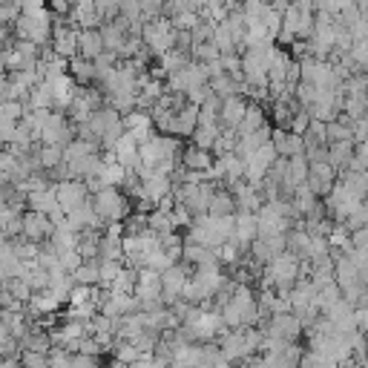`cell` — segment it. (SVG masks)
<instances>
[{
	"instance_id": "obj_39",
	"label": "cell",
	"mask_w": 368,
	"mask_h": 368,
	"mask_svg": "<svg viewBox=\"0 0 368 368\" xmlns=\"http://www.w3.org/2000/svg\"><path fill=\"white\" fill-rule=\"evenodd\" d=\"M202 21H205V18H202V12H196V9H184V12L173 15V26H176L178 32H193Z\"/></svg>"
},
{
	"instance_id": "obj_31",
	"label": "cell",
	"mask_w": 368,
	"mask_h": 368,
	"mask_svg": "<svg viewBox=\"0 0 368 368\" xmlns=\"http://www.w3.org/2000/svg\"><path fill=\"white\" fill-rule=\"evenodd\" d=\"M75 282L81 285H101V259H92V262H84L78 270H75Z\"/></svg>"
},
{
	"instance_id": "obj_50",
	"label": "cell",
	"mask_w": 368,
	"mask_h": 368,
	"mask_svg": "<svg viewBox=\"0 0 368 368\" xmlns=\"http://www.w3.org/2000/svg\"><path fill=\"white\" fill-rule=\"evenodd\" d=\"M184 96H188V101L190 104H196V107H202L210 96H213V86L210 84H202V86H193V89H188V92H184Z\"/></svg>"
},
{
	"instance_id": "obj_51",
	"label": "cell",
	"mask_w": 368,
	"mask_h": 368,
	"mask_svg": "<svg viewBox=\"0 0 368 368\" xmlns=\"http://www.w3.org/2000/svg\"><path fill=\"white\" fill-rule=\"evenodd\" d=\"M50 368H72V354L67 351V348H52V354H50Z\"/></svg>"
},
{
	"instance_id": "obj_32",
	"label": "cell",
	"mask_w": 368,
	"mask_h": 368,
	"mask_svg": "<svg viewBox=\"0 0 368 368\" xmlns=\"http://www.w3.org/2000/svg\"><path fill=\"white\" fill-rule=\"evenodd\" d=\"M213 43L222 50V55H227V52H239V43H236V38H234V32H230V26L222 21V23H216V32H213Z\"/></svg>"
},
{
	"instance_id": "obj_29",
	"label": "cell",
	"mask_w": 368,
	"mask_h": 368,
	"mask_svg": "<svg viewBox=\"0 0 368 368\" xmlns=\"http://www.w3.org/2000/svg\"><path fill=\"white\" fill-rule=\"evenodd\" d=\"M340 299H345V294H343V288H340L337 282H328V285H322V288L316 291V308H319L322 314H328Z\"/></svg>"
},
{
	"instance_id": "obj_21",
	"label": "cell",
	"mask_w": 368,
	"mask_h": 368,
	"mask_svg": "<svg viewBox=\"0 0 368 368\" xmlns=\"http://www.w3.org/2000/svg\"><path fill=\"white\" fill-rule=\"evenodd\" d=\"M26 104H29V110H55V89H52V84L40 81L38 86H32Z\"/></svg>"
},
{
	"instance_id": "obj_17",
	"label": "cell",
	"mask_w": 368,
	"mask_h": 368,
	"mask_svg": "<svg viewBox=\"0 0 368 368\" xmlns=\"http://www.w3.org/2000/svg\"><path fill=\"white\" fill-rule=\"evenodd\" d=\"M311 245H314V236L305 230L302 219H299V222H294V227L288 230V251L305 262V259L311 256Z\"/></svg>"
},
{
	"instance_id": "obj_35",
	"label": "cell",
	"mask_w": 368,
	"mask_h": 368,
	"mask_svg": "<svg viewBox=\"0 0 368 368\" xmlns=\"http://www.w3.org/2000/svg\"><path fill=\"white\" fill-rule=\"evenodd\" d=\"M150 230H156L159 236H167V234H176L178 224H176L173 213H164V210L156 207V210L150 213Z\"/></svg>"
},
{
	"instance_id": "obj_8",
	"label": "cell",
	"mask_w": 368,
	"mask_h": 368,
	"mask_svg": "<svg viewBox=\"0 0 368 368\" xmlns=\"http://www.w3.org/2000/svg\"><path fill=\"white\" fill-rule=\"evenodd\" d=\"M210 176H213L216 181H222L224 188H234V184L245 181V159H242L239 153L216 156V164H213Z\"/></svg>"
},
{
	"instance_id": "obj_14",
	"label": "cell",
	"mask_w": 368,
	"mask_h": 368,
	"mask_svg": "<svg viewBox=\"0 0 368 368\" xmlns=\"http://www.w3.org/2000/svg\"><path fill=\"white\" fill-rule=\"evenodd\" d=\"M230 190H234V196H236L239 210H251V213H259V210H262L265 196H262V190L256 188V184H251V181H239V184H234Z\"/></svg>"
},
{
	"instance_id": "obj_4",
	"label": "cell",
	"mask_w": 368,
	"mask_h": 368,
	"mask_svg": "<svg viewBox=\"0 0 368 368\" xmlns=\"http://www.w3.org/2000/svg\"><path fill=\"white\" fill-rule=\"evenodd\" d=\"M259 219V236L268 239V236H280V234H288L294 227V219H288L280 207V202H265L262 210L256 213Z\"/></svg>"
},
{
	"instance_id": "obj_37",
	"label": "cell",
	"mask_w": 368,
	"mask_h": 368,
	"mask_svg": "<svg viewBox=\"0 0 368 368\" xmlns=\"http://www.w3.org/2000/svg\"><path fill=\"white\" fill-rule=\"evenodd\" d=\"M110 354H113V360H121V362H127V365H132V362H138V360L144 357L142 351H138V345H135L132 340H118L115 348H113Z\"/></svg>"
},
{
	"instance_id": "obj_49",
	"label": "cell",
	"mask_w": 368,
	"mask_h": 368,
	"mask_svg": "<svg viewBox=\"0 0 368 368\" xmlns=\"http://www.w3.org/2000/svg\"><path fill=\"white\" fill-rule=\"evenodd\" d=\"M311 121H314L311 110H308V107H302V110L294 115V121H291V132H299V135H305V132L311 130Z\"/></svg>"
},
{
	"instance_id": "obj_34",
	"label": "cell",
	"mask_w": 368,
	"mask_h": 368,
	"mask_svg": "<svg viewBox=\"0 0 368 368\" xmlns=\"http://www.w3.org/2000/svg\"><path fill=\"white\" fill-rule=\"evenodd\" d=\"M343 115L348 121H362L368 118V96H345V110Z\"/></svg>"
},
{
	"instance_id": "obj_3",
	"label": "cell",
	"mask_w": 368,
	"mask_h": 368,
	"mask_svg": "<svg viewBox=\"0 0 368 368\" xmlns=\"http://www.w3.org/2000/svg\"><path fill=\"white\" fill-rule=\"evenodd\" d=\"M259 326H262L268 334L282 337V340H288V343H299V337L305 334V319H302L299 314H294V311H280V314L262 319Z\"/></svg>"
},
{
	"instance_id": "obj_44",
	"label": "cell",
	"mask_w": 368,
	"mask_h": 368,
	"mask_svg": "<svg viewBox=\"0 0 368 368\" xmlns=\"http://www.w3.org/2000/svg\"><path fill=\"white\" fill-rule=\"evenodd\" d=\"M23 345L18 337H12L9 331H0V357H21Z\"/></svg>"
},
{
	"instance_id": "obj_58",
	"label": "cell",
	"mask_w": 368,
	"mask_h": 368,
	"mask_svg": "<svg viewBox=\"0 0 368 368\" xmlns=\"http://www.w3.org/2000/svg\"><path fill=\"white\" fill-rule=\"evenodd\" d=\"M357 156H360L365 164H368V138H365V142H360V144H357Z\"/></svg>"
},
{
	"instance_id": "obj_18",
	"label": "cell",
	"mask_w": 368,
	"mask_h": 368,
	"mask_svg": "<svg viewBox=\"0 0 368 368\" xmlns=\"http://www.w3.org/2000/svg\"><path fill=\"white\" fill-rule=\"evenodd\" d=\"M181 262H188V265H193V268H205V265H216L219 262V256H216V251L213 248H207V245H199V242H184V253H181ZM222 265V262H219Z\"/></svg>"
},
{
	"instance_id": "obj_54",
	"label": "cell",
	"mask_w": 368,
	"mask_h": 368,
	"mask_svg": "<svg viewBox=\"0 0 368 368\" xmlns=\"http://www.w3.org/2000/svg\"><path fill=\"white\" fill-rule=\"evenodd\" d=\"M285 84H291V86H299V84H302V64H299V61H291L288 75H285Z\"/></svg>"
},
{
	"instance_id": "obj_9",
	"label": "cell",
	"mask_w": 368,
	"mask_h": 368,
	"mask_svg": "<svg viewBox=\"0 0 368 368\" xmlns=\"http://www.w3.org/2000/svg\"><path fill=\"white\" fill-rule=\"evenodd\" d=\"M55 222L50 219V213H40V210H26L23 213V239L32 242H50L55 236Z\"/></svg>"
},
{
	"instance_id": "obj_23",
	"label": "cell",
	"mask_w": 368,
	"mask_h": 368,
	"mask_svg": "<svg viewBox=\"0 0 368 368\" xmlns=\"http://www.w3.org/2000/svg\"><path fill=\"white\" fill-rule=\"evenodd\" d=\"M236 210H239V205H236V196L230 188H219L210 196V216H234Z\"/></svg>"
},
{
	"instance_id": "obj_19",
	"label": "cell",
	"mask_w": 368,
	"mask_h": 368,
	"mask_svg": "<svg viewBox=\"0 0 368 368\" xmlns=\"http://www.w3.org/2000/svg\"><path fill=\"white\" fill-rule=\"evenodd\" d=\"M69 75L78 81V86H96L98 84V67H96V61H89L84 55H78V58L69 61Z\"/></svg>"
},
{
	"instance_id": "obj_60",
	"label": "cell",
	"mask_w": 368,
	"mask_h": 368,
	"mask_svg": "<svg viewBox=\"0 0 368 368\" xmlns=\"http://www.w3.org/2000/svg\"><path fill=\"white\" fill-rule=\"evenodd\" d=\"M265 4H270V0H265Z\"/></svg>"
},
{
	"instance_id": "obj_11",
	"label": "cell",
	"mask_w": 368,
	"mask_h": 368,
	"mask_svg": "<svg viewBox=\"0 0 368 368\" xmlns=\"http://www.w3.org/2000/svg\"><path fill=\"white\" fill-rule=\"evenodd\" d=\"M248 113V98L245 96H234V98H224L222 101V113H219V124L224 130H239Z\"/></svg>"
},
{
	"instance_id": "obj_36",
	"label": "cell",
	"mask_w": 368,
	"mask_h": 368,
	"mask_svg": "<svg viewBox=\"0 0 368 368\" xmlns=\"http://www.w3.org/2000/svg\"><path fill=\"white\" fill-rule=\"evenodd\" d=\"M135 288H138V268H130V265H124V270H121V276L113 282V294H135Z\"/></svg>"
},
{
	"instance_id": "obj_46",
	"label": "cell",
	"mask_w": 368,
	"mask_h": 368,
	"mask_svg": "<svg viewBox=\"0 0 368 368\" xmlns=\"http://www.w3.org/2000/svg\"><path fill=\"white\" fill-rule=\"evenodd\" d=\"M4 288H9L21 302H26L29 305V299L35 297V291H32V285L26 282V280H9V282H4Z\"/></svg>"
},
{
	"instance_id": "obj_45",
	"label": "cell",
	"mask_w": 368,
	"mask_h": 368,
	"mask_svg": "<svg viewBox=\"0 0 368 368\" xmlns=\"http://www.w3.org/2000/svg\"><path fill=\"white\" fill-rule=\"evenodd\" d=\"M21 362H23V368H50V354L23 348V351H21Z\"/></svg>"
},
{
	"instance_id": "obj_27",
	"label": "cell",
	"mask_w": 368,
	"mask_h": 368,
	"mask_svg": "<svg viewBox=\"0 0 368 368\" xmlns=\"http://www.w3.org/2000/svg\"><path fill=\"white\" fill-rule=\"evenodd\" d=\"M26 207L29 210H40V213H55L61 205H58V196H55V188L50 190H38V193H29L26 196Z\"/></svg>"
},
{
	"instance_id": "obj_2",
	"label": "cell",
	"mask_w": 368,
	"mask_h": 368,
	"mask_svg": "<svg viewBox=\"0 0 368 368\" xmlns=\"http://www.w3.org/2000/svg\"><path fill=\"white\" fill-rule=\"evenodd\" d=\"M142 40L147 43V50H150L156 58H161L164 52H170V50H176V46H178V29L173 26V18L159 15L156 21H147V23H144Z\"/></svg>"
},
{
	"instance_id": "obj_6",
	"label": "cell",
	"mask_w": 368,
	"mask_h": 368,
	"mask_svg": "<svg viewBox=\"0 0 368 368\" xmlns=\"http://www.w3.org/2000/svg\"><path fill=\"white\" fill-rule=\"evenodd\" d=\"M219 348L222 354L230 360V362H245L253 357V348L248 345V337H245V328H224L219 334Z\"/></svg>"
},
{
	"instance_id": "obj_25",
	"label": "cell",
	"mask_w": 368,
	"mask_h": 368,
	"mask_svg": "<svg viewBox=\"0 0 368 368\" xmlns=\"http://www.w3.org/2000/svg\"><path fill=\"white\" fill-rule=\"evenodd\" d=\"M245 253H248V248L242 245V242H236V239H230V242H224L222 248H216V256H219V262H222V268H239L242 262H245Z\"/></svg>"
},
{
	"instance_id": "obj_26",
	"label": "cell",
	"mask_w": 368,
	"mask_h": 368,
	"mask_svg": "<svg viewBox=\"0 0 368 368\" xmlns=\"http://www.w3.org/2000/svg\"><path fill=\"white\" fill-rule=\"evenodd\" d=\"M222 132H224V127H222L219 121H213V124H199V130H196L193 138H190V144L205 147V150H216V142L222 138Z\"/></svg>"
},
{
	"instance_id": "obj_5",
	"label": "cell",
	"mask_w": 368,
	"mask_h": 368,
	"mask_svg": "<svg viewBox=\"0 0 368 368\" xmlns=\"http://www.w3.org/2000/svg\"><path fill=\"white\" fill-rule=\"evenodd\" d=\"M193 273H196V268L188 265V262H176V265H170V268L161 273L167 305H173V302H178V299L184 297V288H188V282L193 280Z\"/></svg>"
},
{
	"instance_id": "obj_48",
	"label": "cell",
	"mask_w": 368,
	"mask_h": 368,
	"mask_svg": "<svg viewBox=\"0 0 368 368\" xmlns=\"http://www.w3.org/2000/svg\"><path fill=\"white\" fill-rule=\"evenodd\" d=\"M262 368H291L288 357H285V348L282 351H268L262 354Z\"/></svg>"
},
{
	"instance_id": "obj_56",
	"label": "cell",
	"mask_w": 368,
	"mask_h": 368,
	"mask_svg": "<svg viewBox=\"0 0 368 368\" xmlns=\"http://www.w3.org/2000/svg\"><path fill=\"white\" fill-rule=\"evenodd\" d=\"M0 368H23V362H21V357H4L0 360Z\"/></svg>"
},
{
	"instance_id": "obj_13",
	"label": "cell",
	"mask_w": 368,
	"mask_h": 368,
	"mask_svg": "<svg viewBox=\"0 0 368 368\" xmlns=\"http://www.w3.org/2000/svg\"><path fill=\"white\" fill-rule=\"evenodd\" d=\"M181 164L188 170H193V173H210L213 164H216V153L205 150V147H196V144H188L181 150Z\"/></svg>"
},
{
	"instance_id": "obj_52",
	"label": "cell",
	"mask_w": 368,
	"mask_h": 368,
	"mask_svg": "<svg viewBox=\"0 0 368 368\" xmlns=\"http://www.w3.org/2000/svg\"><path fill=\"white\" fill-rule=\"evenodd\" d=\"M75 9V0H50V12L55 18H72Z\"/></svg>"
},
{
	"instance_id": "obj_33",
	"label": "cell",
	"mask_w": 368,
	"mask_h": 368,
	"mask_svg": "<svg viewBox=\"0 0 368 368\" xmlns=\"http://www.w3.org/2000/svg\"><path fill=\"white\" fill-rule=\"evenodd\" d=\"M29 113V104L26 101H4L0 104V121L4 124H21Z\"/></svg>"
},
{
	"instance_id": "obj_59",
	"label": "cell",
	"mask_w": 368,
	"mask_h": 368,
	"mask_svg": "<svg viewBox=\"0 0 368 368\" xmlns=\"http://www.w3.org/2000/svg\"><path fill=\"white\" fill-rule=\"evenodd\" d=\"M222 4H227L230 9H236V6H242V4H236V0H222Z\"/></svg>"
},
{
	"instance_id": "obj_20",
	"label": "cell",
	"mask_w": 368,
	"mask_h": 368,
	"mask_svg": "<svg viewBox=\"0 0 368 368\" xmlns=\"http://www.w3.org/2000/svg\"><path fill=\"white\" fill-rule=\"evenodd\" d=\"M302 110V104L294 98V101H270V124L273 127H282V130H291V121L294 115Z\"/></svg>"
},
{
	"instance_id": "obj_1",
	"label": "cell",
	"mask_w": 368,
	"mask_h": 368,
	"mask_svg": "<svg viewBox=\"0 0 368 368\" xmlns=\"http://www.w3.org/2000/svg\"><path fill=\"white\" fill-rule=\"evenodd\" d=\"M92 205H96L98 216L110 224V222H124L135 213V202L127 196L124 188H104L101 193L92 196Z\"/></svg>"
},
{
	"instance_id": "obj_47",
	"label": "cell",
	"mask_w": 368,
	"mask_h": 368,
	"mask_svg": "<svg viewBox=\"0 0 368 368\" xmlns=\"http://www.w3.org/2000/svg\"><path fill=\"white\" fill-rule=\"evenodd\" d=\"M316 89H319L316 84L302 81V84L297 86V101H299L302 107H308V110H311V107H314V101H316Z\"/></svg>"
},
{
	"instance_id": "obj_16",
	"label": "cell",
	"mask_w": 368,
	"mask_h": 368,
	"mask_svg": "<svg viewBox=\"0 0 368 368\" xmlns=\"http://www.w3.org/2000/svg\"><path fill=\"white\" fill-rule=\"evenodd\" d=\"M236 242H242L245 248H251L259 239V219L251 210H236Z\"/></svg>"
},
{
	"instance_id": "obj_57",
	"label": "cell",
	"mask_w": 368,
	"mask_h": 368,
	"mask_svg": "<svg viewBox=\"0 0 368 368\" xmlns=\"http://www.w3.org/2000/svg\"><path fill=\"white\" fill-rule=\"evenodd\" d=\"M357 322H360V328L368 334V308H357Z\"/></svg>"
},
{
	"instance_id": "obj_7",
	"label": "cell",
	"mask_w": 368,
	"mask_h": 368,
	"mask_svg": "<svg viewBox=\"0 0 368 368\" xmlns=\"http://www.w3.org/2000/svg\"><path fill=\"white\" fill-rule=\"evenodd\" d=\"M55 196H58V205L69 213L81 205H86L92 199L89 188H86V181L84 178H64V181H55Z\"/></svg>"
},
{
	"instance_id": "obj_43",
	"label": "cell",
	"mask_w": 368,
	"mask_h": 368,
	"mask_svg": "<svg viewBox=\"0 0 368 368\" xmlns=\"http://www.w3.org/2000/svg\"><path fill=\"white\" fill-rule=\"evenodd\" d=\"M345 224H348V230H360V227H368V199H362L351 213H348V219H345Z\"/></svg>"
},
{
	"instance_id": "obj_24",
	"label": "cell",
	"mask_w": 368,
	"mask_h": 368,
	"mask_svg": "<svg viewBox=\"0 0 368 368\" xmlns=\"http://www.w3.org/2000/svg\"><path fill=\"white\" fill-rule=\"evenodd\" d=\"M265 124H270V115H268L265 104H259V101H248V113H245V121H242L239 132H242V135H248V132L262 130Z\"/></svg>"
},
{
	"instance_id": "obj_22",
	"label": "cell",
	"mask_w": 368,
	"mask_h": 368,
	"mask_svg": "<svg viewBox=\"0 0 368 368\" xmlns=\"http://www.w3.org/2000/svg\"><path fill=\"white\" fill-rule=\"evenodd\" d=\"M354 156H357V144H354V142H331V144H328V161H331L340 173L351 167Z\"/></svg>"
},
{
	"instance_id": "obj_12",
	"label": "cell",
	"mask_w": 368,
	"mask_h": 368,
	"mask_svg": "<svg viewBox=\"0 0 368 368\" xmlns=\"http://www.w3.org/2000/svg\"><path fill=\"white\" fill-rule=\"evenodd\" d=\"M199 107L196 104H184L178 113H176V118H173V130H170V135H178V138H193V132L199 130Z\"/></svg>"
},
{
	"instance_id": "obj_38",
	"label": "cell",
	"mask_w": 368,
	"mask_h": 368,
	"mask_svg": "<svg viewBox=\"0 0 368 368\" xmlns=\"http://www.w3.org/2000/svg\"><path fill=\"white\" fill-rule=\"evenodd\" d=\"M190 55H193V61L213 64V61L222 58V50H219V46H216L213 40H207V43H193V46H190Z\"/></svg>"
},
{
	"instance_id": "obj_30",
	"label": "cell",
	"mask_w": 368,
	"mask_h": 368,
	"mask_svg": "<svg viewBox=\"0 0 368 368\" xmlns=\"http://www.w3.org/2000/svg\"><path fill=\"white\" fill-rule=\"evenodd\" d=\"M38 159H40V167L46 173H52L55 167L64 164V147L61 144H40L38 147Z\"/></svg>"
},
{
	"instance_id": "obj_41",
	"label": "cell",
	"mask_w": 368,
	"mask_h": 368,
	"mask_svg": "<svg viewBox=\"0 0 368 368\" xmlns=\"http://www.w3.org/2000/svg\"><path fill=\"white\" fill-rule=\"evenodd\" d=\"M124 270V262H110V259H101V288H113V282L121 276Z\"/></svg>"
},
{
	"instance_id": "obj_15",
	"label": "cell",
	"mask_w": 368,
	"mask_h": 368,
	"mask_svg": "<svg viewBox=\"0 0 368 368\" xmlns=\"http://www.w3.org/2000/svg\"><path fill=\"white\" fill-rule=\"evenodd\" d=\"M78 46H81V55L89 58V61H98L107 52V43H104L101 29H81L78 32Z\"/></svg>"
},
{
	"instance_id": "obj_28",
	"label": "cell",
	"mask_w": 368,
	"mask_h": 368,
	"mask_svg": "<svg viewBox=\"0 0 368 368\" xmlns=\"http://www.w3.org/2000/svg\"><path fill=\"white\" fill-rule=\"evenodd\" d=\"M239 81H245V78H234L230 72H222V75L210 78V86L219 98H234V96H239Z\"/></svg>"
},
{
	"instance_id": "obj_53",
	"label": "cell",
	"mask_w": 368,
	"mask_h": 368,
	"mask_svg": "<svg viewBox=\"0 0 368 368\" xmlns=\"http://www.w3.org/2000/svg\"><path fill=\"white\" fill-rule=\"evenodd\" d=\"M72 368H101V360L96 354L78 351V354H72Z\"/></svg>"
},
{
	"instance_id": "obj_42",
	"label": "cell",
	"mask_w": 368,
	"mask_h": 368,
	"mask_svg": "<svg viewBox=\"0 0 368 368\" xmlns=\"http://www.w3.org/2000/svg\"><path fill=\"white\" fill-rule=\"evenodd\" d=\"M337 362L331 360V357H326V354H319V351H311V348H305V357H302V362H299V368H334Z\"/></svg>"
},
{
	"instance_id": "obj_40",
	"label": "cell",
	"mask_w": 368,
	"mask_h": 368,
	"mask_svg": "<svg viewBox=\"0 0 368 368\" xmlns=\"http://www.w3.org/2000/svg\"><path fill=\"white\" fill-rule=\"evenodd\" d=\"M236 147H239V130H224L222 132V138L216 142V156H227V153H236Z\"/></svg>"
},
{
	"instance_id": "obj_10",
	"label": "cell",
	"mask_w": 368,
	"mask_h": 368,
	"mask_svg": "<svg viewBox=\"0 0 368 368\" xmlns=\"http://www.w3.org/2000/svg\"><path fill=\"white\" fill-rule=\"evenodd\" d=\"M270 142H273L276 153H280V156H285V159H294V156L305 153V135H299V132H291V130H282V127H273Z\"/></svg>"
},
{
	"instance_id": "obj_55",
	"label": "cell",
	"mask_w": 368,
	"mask_h": 368,
	"mask_svg": "<svg viewBox=\"0 0 368 368\" xmlns=\"http://www.w3.org/2000/svg\"><path fill=\"white\" fill-rule=\"evenodd\" d=\"M351 242H354V251H362V248H368V227L351 230Z\"/></svg>"
}]
</instances>
